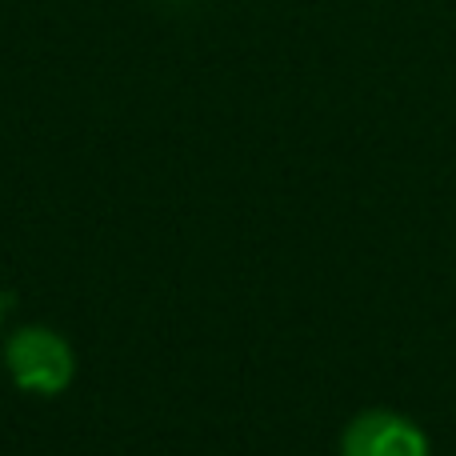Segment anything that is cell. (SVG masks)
<instances>
[{"label":"cell","mask_w":456,"mask_h":456,"mask_svg":"<svg viewBox=\"0 0 456 456\" xmlns=\"http://www.w3.org/2000/svg\"><path fill=\"white\" fill-rule=\"evenodd\" d=\"M340 456H428V441L409 417L364 412L345 428Z\"/></svg>","instance_id":"7a4b0ae2"},{"label":"cell","mask_w":456,"mask_h":456,"mask_svg":"<svg viewBox=\"0 0 456 456\" xmlns=\"http://www.w3.org/2000/svg\"><path fill=\"white\" fill-rule=\"evenodd\" d=\"M4 364L12 372L16 388L40 396H56L72 380V353L56 332L48 329H24L8 340Z\"/></svg>","instance_id":"6da1fadb"}]
</instances>
